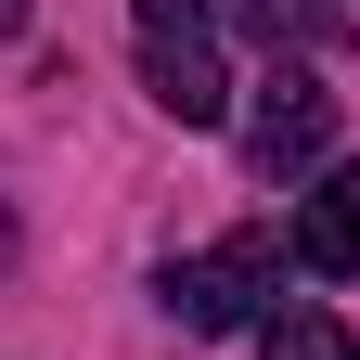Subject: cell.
<instances>
[{"label":"cell","instance_id":"obj_1","mask_svg":"<svg viewBox=\"0 0 360 360\" xmlns=\"http://www.w3.org/2000/svg\"><path fill=\"white\" fill-rule=\"evenodd\" d=\"M129 39H142V90L180 129L232 116V65H219V13H206V0H129Z\"/></svg>","mask_w":360,"mask_h":360},{"label":"cell","instance_id":"obj_2","mask_svg":"<svg viewBox=\"0 0 360 360\" xmlns=\"http://www.w3.org/2000/svg\"><path fill=\"white\" fill-rule=\"evenodd\" d=\"M270 283H283V245L270 232H232V245H206V257H167V322L180 335H245L257 309H270Z\"/></svg>","mask_w":360,"mask_h":360},{"label":"cell","instance_id":"obj_3","mask_svg":"<svg viewBox=\"0 0 360 360\" xmlns=\"http://www.w3.org/2000/svg\"><path fill=\"white\" fill-rule=\"evenodd\" d=\"M322 142H335V90L309 65H270L257 103H245V167L257 180H296V167H322Z\"/></svg>","mask_w":360,"mask_h":360},{"label":"cell","instance_id":"obj_4","mask_svg":"<svg viewBox=\"0 0 360 360\" xmlns=\"http://www.w3.org/2000/svg\"><path fill=\"white\" fill-rule=\"evenodd\" d=\"M296 270H322V283H347L360 270V167H322L296 206Z\"/></svg>","mask_w":360,"mask_h":360},{"label":"cell","instance_id":"obj_5","mask_svg":"<svg viewBox=\"0 0 360 360\" xmlns=\"http://www.w3.org/2000/svg\"><path fill=\"white\" fill-rule=\"evenodd\" d=\"M219 26H245L257 52H335V39H347V0H219Z\"/></svg>","mask_w":360,"mask_h":360},{"label":"cell","instance_id":"obj_6","mask_svg":"<svg viewBox=\"0 0 360 360\" xmlns=\"http://www.w3.org/2000/svg\"><path fill=\"white\" fill-rule=\"evenodd\" d=\"M270 360H360V335L335 309H283V322H270Z\"/></svg>","mask_w":360,"mask_h":360},{"label":"cell","instance_id":"obj_7","mask_svg":"<svg viewBox=\"0 0 360 360\" xmlns=\"http://www.w3.org/2000/svg\"><path fill=\"white\" fill-rule=\"evenodd\" d=\"M13 26H26V0H0V39H13Z\"/></svg>","mask_w":360,"mask_h":360}]
</instances>
